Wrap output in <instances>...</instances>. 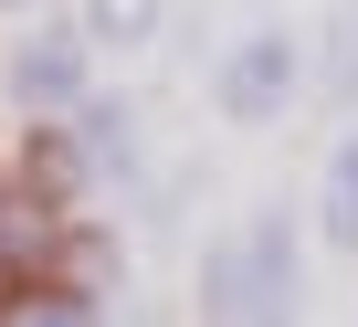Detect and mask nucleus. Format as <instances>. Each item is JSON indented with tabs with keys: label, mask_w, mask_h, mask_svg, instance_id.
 <instances>
[{
	"label": "nucleus",
	"mask_w": 358,
	"mask_h": 327,
	"mask_svg": "<svg viewBox=\"0 0 358 327\" xmlns=\"http://www.w3.org/2000/svg\"><path fill=\"white\" fill-rule=\"evenodd\" d=\"M295 306H306V243H295V211L264 201V211H243L201 253V316H222V327H285Z\"/></svg>",
	"instance_id": "f257e3e1"
},
{
	"label": "nucleus",
	"mask_w": 358,
	"mask_h": 327,
	"mask_svg": "<svg viewBox=\"0 0 358 327\" xmlns=\"http://www.w3.org/2000/svg\"><path fill=\"white\" fill-rule=\"evenodd\" d=\"M74 22H85L95 53H148L158 22H169V0H74Z\"/></svg>",
	"instance_id": "423d86ee"
},
{
	"label": "nucleus",
	"mask_w": 358,
	"mask_h": 327,
	"mask_svg": "<svg viewBox=\"0 0 358 327\" xmlns=\"http://www.w3.org/2000/svg\"><path fill=\"white\" fill-rule=\"evenodd\" d=\"M316 95L327 106H358V0L327 22V53H316Z\"/></svg>",
	"instance_id": "6e6552de"
},
{
	"label": "nucleus",
	"mask_w": 358,
	"mask_h": 327,
	"mask_svg": "<svg viewBox=\"0 0 358 327\" xmlns=\"http://www.w3.org/2000/svg\"><path fill=\"white\" fill-rule=\"evenodd\" d=\"M0 85H11L22 116H74V106L95 95V43H85V22H32L11 53H0Z\"/></svg>",
	"instance_id": "7ed1b4c3"
},
{
	"label": "nucleus",
	"mask_w": 358,
	"mask_h": 327,
	"mask_svg": "<svg viewBox=\"0 0 358 327\" xmlns=\"http://www.w3.org/2000/svg\"><path fill=\"white\" fill-rule=\"evenodd\" d=\"M53 253V201L43 190H0V285H32Z\"/></svg>",
	"instance_id": "39448f33"
},
{
	"label": "nucleus",
	"mask_w": 358,
	"mask_h": 327,
	"mask_svg": "<svg viewBox=\"0 0 358 327\" xmlns=\"http://www.w3.org/2000/svg\"><path fill=\"white\" fill-rule=\"evenodd\" d=\"M295 95H316V43H306V32L253 22V32L222 43V64H211V106H222V127H285Z\"/></svg>",
	"instance_id": "f03ea898"
},
{
	"label": "nucleus",
	"mask_w": 358,
	"mask_h": 327,
	"mask_svg": "<svg viewBox=\"0 0 358 327\" xmlns=\"http://www.w3.org/2000/svg\"><path fill=\"white\" fill-rule=\"evenodd\" d=\"M74 137H85V158H95V180H106V169H137V106L85 95V106H74Z\"/></svg>",
	"instance_id": "0eeeda50"
},
{
	"label": "nucleus",
	"mask_w": 358,
	"mask_h": 327,
	"mask_svg": "<svg viewBox=\"0 0 358 327\" xmlns=\"http://www.w3.org/2000/svg\"><path fill=\"white\" fill-rule=\"evenodd\" d=\"M316 243L327 253H358V127H337L327 169H316Z\"/></svg>",
	"instance_id": "20e7f679"
}]
</instances>
